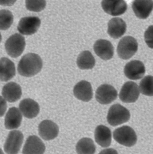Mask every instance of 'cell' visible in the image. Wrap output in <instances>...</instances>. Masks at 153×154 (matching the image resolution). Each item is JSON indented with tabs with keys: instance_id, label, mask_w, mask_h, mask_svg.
Here are the masks:
<instances>
[{
	"instance_id": "cell-8",
	"label": "cell",
	"mask_w": 153,
	"mask_h": 154,
	"mask_svg": "<svg viewBox=\"0 0 153 154\" xmlns=\"http://www.w3.org/2000/svg\"><path fill=\"white\" fill-rule=\"evenodd\" d=\"M118 93L112 85L105 84L99 86L95 92V99L102 105H108L116 99Z\"/></svg>"
},
{
	"instance_id": "cell-11",
	"label": "cell",
	"mask_w": 153,
	"mask_h": 154,
	"mask_svg": "<svg viewBox=\"0 0 153 154\" xmlns=\"http://www.w3.org/2000/svg\"><path fill=\"white\" fill-rule=\"evenodd\" d=\"M146 73V67L142 61L131 60L124 66V75L128 79L133 80L140 79Z\"/></svg>"
},
{
	"instance_id": "cell-1",
	"label": "cell",
	"mask_w": 153,
	"mask_h": 154,
	"mask_svg": "<svg viewBox=\"0 0 153 154\" xmlns=\"http://www.w3.org/2000/svg\"><path fill=\"white\" fill-rule=\"evenodd\" d=\"M43 67V61L39 55L28 53L23 56L19 62L18 71L24 77H32L39 73Z\"/></svg>"
},
{
	"instance_id": "cell-16",
	"label": "cell",
	"mask_w": 153,
	"mask_h": 154,
	"mask_svg": "<svg viewBox=\"0 0 153 154\" xmlns=\"http://www.w3.org/2000/svg\"><path fill=\"white\" fill-rule=\"evenodd\" d=\"M46 147L40 138L36 136H31L27 139L22 153L24 154H42L45 151Z\"/></svg>"
},
{
	"instance_id": "cell-14",
	"label": "cell",
	"mask_w": 153,
	"mask_h": 154,
	"mask_svg": "<svg viewBox=\"0 0 153 154\" xmlns=\"http://www.w3.org/2000/svg\"><path fill=\"white\" fill-rule=\"evenodd\" d=\"M132 8L137 18L144 20L148 18L153 10V0H134Z\"/></svg>"
},
{
	"instance_id": "cell-28",
	"label": "cell",
	"mask_w": 153,
	"mask_h": 154,
	"mask_svg": "<svg viewBox=\"0 0 153 154\" xmlns=\"http://www.w3.org/2000/svg\"><path fill=\"white\" fill-rule=\"evenodd\" d=\"M146 44L151 49H153V25L148 27L144 35Z\"/></svg>"
},
{
	"instance_id": "cell-10",
	"label": "cell",
	"mask_w": 153,
	"mask_h": 154,
	"mask_svg": "<svg viewBox=\"0 0 153 154\" xmlns=\"http://www.w3.org/2000/svg\"><path fill=\"white\" fill-rule=\"evenodd\" d=\"M101 6L105 12L112 16L122 15L128 9L124 0H102Z\"/></svg>"
},
{
	"instance_id": "cell-15",
	"label": "cell",
	"mask_w": 153,
	"mask_h": 154,
	"mask_svg": "<svg viewBox=\"0 0 153 154\" xmlns=\"http://www.w3.org/2000/svg\"><path fill=\"white\" fill-rule=\"evenodd\" d=\"M73 94L75 97L87 102L93 98V91L92 85L90 82L85 80L80 81L74 87Z\"/></svg>"
},
{
	"instance_id": "cell-24",
	"label": "cell",
	"mask_w": 153,
	"mask_h": 154,
	"mask_svg": "<svg viewBox=\"0 0 153 154\" xmlns=\"http://www.w3.org/2000/svg\"><path fill=\"white\" fill-rule=\"evenodd\" d=\"M76 153L80 154H94L96 147L94 141L89 138H83L78 142L76 146Z\"/></svg>"
},
{
	"instance_id": "cell-22",
	"label": "cell",
	"mask_w": 153,
	"mask_h": 154,
	"mask_svg": "<svg viewBox=\"0 0 153 154\" xmlns=\"http://www.w3.org/2000/svg\"><path fill=\"white\" fill-rule=\"evenodd\" d=\"M16 68L14 63L6 57L0 59V81L7 82L15 76Z\"/></svg>"
},
{
	"instance_id": "cell-21",
	"label": "cell",
	"mask_w": 153,
	"mask_h": 154,
	"mask_svg": "<svg viewBox=\"0 0 153 154\" xmlns=\"http://www.w3.org/2000/svg\"><path fill=\"white\" fill-rule=\"evenodd\" d=\"M22 116L18 108L12 107L9 109L5 116L4 125L6 129H17L22 124Z\"/></svg>"
},
{
	"instance_id": "cell-20",
	"label": "cell",
	"mask_w": 153,
	"mask_h": 154,
	"mask_svg": "<svg viewBox=\"0 0 153 154\" xmlns=\"http://www.w3.org/2000/svg\"><path fill=\"white\" fill-rule=\"evenodd\" d=\"M94 139L96 143L102 147H108L112 143L111 131L107 126L98 125L95 129Z\"/></svg>"
},
{
	"instance_id": "cell-3",
	"label": "cell",
	"mask_w": 153,
	"mask_h": 154,
	"mask_svg": "<svg viewBox=\"0 0 153 154\" xmlns=\"http://www.w3.org/2000/svg\"><path fill=\"white\" fill-rule=\"evenodd\" d=\"M138 49L137 40L131 36H126L122 38L118 43L117 53L118 57L122 60H128L131 58Z\"/></svg>"
},
{
	"instance_id": "cell-30",
	"label": "cell",
	"mask_w": 153,
	"mask_h": 154,
	"mask_svg": "<svg viewBox=\"0 0 153 154\" xmlns=\"http://www.w3.org/2000/svg\"><path fill=\"white\" fill-rule=\"evenodd\" d=\"M17 0H0V5L10 6L14 5Z\"/></svg>"
},
{
	"instance_id": "cell-19",
	"label": "cell",
	"mask_w": 153,
	"mask_h": 154,
	"mask_svg": "<svg viewBox=\"0 0 153 154\" xmlns=\"http://www.w3.org/2000/svg\"><path fill=\"white\" fill-rule=\"evenodd\" d=\"M2 95L4 99L8 102H15L22 97V88L15 82H9L4 86Z\"/></svg>"
},
{
	"instance_id": "cell-9",
	"label": "cell",
	"mask_w": 153,
	"mask_h": 154,
	"mask_svg": "<svg viewBox=\"0 0 153 154\" xmlns=\"http://www.w3.org/2000/svg\"><path fill=\"white\" fill-rule=\"evenodd\" d=\"M139 87L137 84L132 81H128L123 85L119 94V98L126 103H135L139 97Z\"/></svg>"
},
{
	"instance_id": "cell-12",
	"label": "cell",
	"mask_w": 153,
	"mask_h": 154,
	"mask_svg": "<svg viewBox=\"0 0 153 154\" xmlns=\"http://www.w3.org/2000/svg\"><path fill=\"white\" fill-rule=\"evenodd\" d=\"M59 132L57 125L50 120H44L38 126L39 135L44 140H53L58 136Z\"/></svg>"
},
{
	"instance_id": "cell-7",
	"label": "cell",
	"mask_w": 153,
	"mask_h": 154,
	"mask_svg": "<svg viewBox=\"0 0 153 154\" xmlns=\"http://www.w3.org/2000/svg\"><path fill=\"white\" fill-rule=\"evenodd\" d=\"M41 23L40 19L38 17H23L19 22L18 30L23 35H32L37 33Z\"/></svg>"
},
{
	"instance_id": "cell-25",
	"label": "cell",
	"mask_w": 153,
	"mask_h": 154,
	"mask_svg": "<svg viewBox=\"0 0 153 154\" xmlns=\"http://www.w3.org/2000/svg\"><path fill=\"white\" fill-rule=\"evenodd\" d=\"M140 91L142 94L153 96V76H146L141 80L139 85Z\"/></svg>"
},
{
	"instance_id": "cell-29",
	"label": "cell",
	"mask_w": 153,
	"mask_h": 154,
	"mask_svg": "<svg viewBox=\"0 0 153 154\" xmlns=\"http://www.w3.org/2000/svg\"><path fill=\"white\" fill-rule=\"evenodd\" d=\"M7 109V103L5 99L0 96V117H3Z\"/></svg>"
},
{
	"instance_id": "cell-4",
	"label": "cell",
	"mask_w": 153,
	"mask_h": 154,
	"mask_svg": "<svg viewBox=\"0 0 153 154\" xmlns=\"http://www.w3.org/2000/svg\"><path fill=\"white\" fill-rule=\"evenodd\" d=\"M113 139L118 143L124 146H133L137 142L135 131L130 126L124 125L117 128L113 133Z\"/></svg>"
},
{
	"instance_id": "cell-6",
	"label": "cell",
	"mask_w": 153,
	"mask_h": 154,
	"mask_svg": "<svg viewBox=\"0 0 153 154\" xmlns=\"http://www.w3.org/2000/svg\"><path fill=\"white\" fill-rule=\"evenodd\" d=\"M23 135L19 130L10 132L4 145V150L7 154H18L22 147Z\"/></svg>"
},
{
	"instance_id": "cell-5",
	"label": "cell",
	"mask_w": 153,
	"mask_h": 154,
	"mask_svg": "<svg viewBox=\"0 0 153 154\" xmlns=\"http://www.w3.org/2000/svg\"><path fill=\"white\" fill-rule=\"evenodd\" d=\"M25 45L24 37L22 35L16 33L11 35L5 42V50L9 56L16 58L23 53Z\"/></svg>"
},
{
	"instance_id": "cell-31",
	"label": "cell",
	"mask_w": 153,
	"mask_h": 154,
	"mask_svg": "<svg viewBox=\"0 0 153 154\" xmlns=\"http://www.w3.org/2000/svg\"><path fill=\"white\" fill-rule=\"evenodd\" d=\"M2 40V36L1 34L0 33V43L1 42Z\"/></svg>"
},
{
	"instance_id": "cell-13",
	"label": "cell",
	"mask_w": 153,
	"mask_h": 154,
	"mask_svg": "<svg viewBox=\"0 0 153 154\" xmlns=\"http://www.w3.org/2000/svg\"><path fill=\"white\" fill-rule=\"evenodd\" d=\"M95 54L102 60H110L114 55V47L110 41L100 39L95 42L94 45Z\"/></svg>"
},
{
	"instance_id": "cell-26",
	"label": "cell",
	"mask_w": 153,
	"mask_h": 154,
	"mask_svg": "<svg viewBox=\"0 0 153 154\" xmlns=\"http://www.w3.org/2000/svg\"><path fill=\"white\" fill-rule=\"evenodd\" d=\"M14 21L12 13L9 10H0V30H6L10 28Z\"/></svg>"
},
{
	"instance_id": "cell-27",
	"label": "cell",
	"mask_w": 153,
	"mask_h": 154,
	"mask_svg": "<svg viewBox=\"0 0 153 154\" xmlns=\"http://www.w3.org/2000/svg\"><path fill=\"white\" fill-rule=\"evenodd\" d=\"M25 5L30 11L39 12L44 10L46 6V0H25Z\"/></svg>"
},
{
	"instance_id": "cell-17",
	"label": "cell",
	"mask_w": 153,
	"mask_h": 154,
	"mask_svg": "<svg viewBox=\"0 0 153 154\" xmlns=\"http://www.w3.org/2000/svg\"><path fill=\"white\" fill-rule=\"evenodd\" d=\"M127 31V24L123 19L112 18L108 24V33L111 38L118 39L122 37Z\"/></svg>"
},
{
	"instance_id": "cell-18",
	"label": "cell",
	"mask_w": 153,
	"mask_h": 154,
	"mask_svg": "<svg viewBox=\"0 0 153 154\" xmlns=\"http://www.w3.org/2000/svg\"><path fill=\"white\" fill-rule=\"evenodd\" d=\"M20 112L25 117L33 119L39 114L40 107L36 101L30 98L24 99L19 105Z\"/></svg>"
},
{
	"instance_id": "cell-32",
	"label": "cell",
	"mask_w": 153,
	"mask_h": 154,
	"mask_svg": "<svg viewBox=\"0 0 153 154\" xmlns=\"http://www.w3.org/2000/svg\"><path fill=\"white\" fill-rule=\"evenodd\" d=\"M3 152L2 151V150H1V149H0V154H3Z\"/></svg>"
},
{
	"instance_id": "cell-23",
	"label": "cell",
	"mask_w": 153,
	"mask_h": 154,
	"mask_svg": "<svg viewBox=\"0 0 153 154\" xmlns=\"http://www.w3.org/2000/svg\"><path fill=\"white\" fill-rule=\"evenodd\" d=\"M76 64L81 69H92L95 66V60L90 51H84L78 56Z\"/></svg>"
},
{
	"instance_id": "cell-2",
	"label": "cell",
	"mask_w": 153,
	"mask_h": 154,
	"mask_svg": "<svg viewBox=\"0 0 153 154\" xmlns=\"http://www.w3.org/2000/svg\"><path fill=\"white\" fill-rule=\"evenodd\" d=\"M130 118L129 110L120 104L112 105L110 108L107 115V121L112 126L127 123Z\"/></svg>"
}]
</instances>
